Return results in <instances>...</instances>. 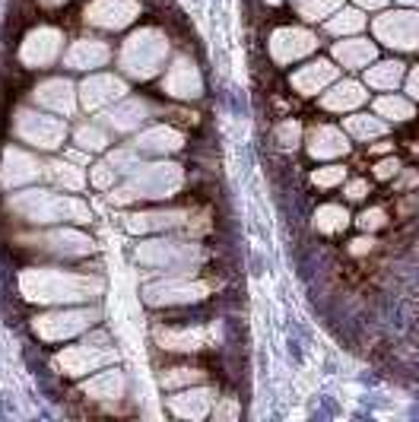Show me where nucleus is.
I'll use <instances>...</instances> for the list:
<instances>
[{
	"instance_id": "f257e3e1",
	"label": "nucleus",
	"mask_w": 419,
	"mask_h": 422,
	"mask_svg": "<svg viewBox=\"0 0 419 422\" xmlns=\"http://www.w3.org/2000/svg\"><path fill=\"white\" fill-rule=\"evenodd\" d=\"M19 286L32 302H77V298H89L86 292L99 289V282L67 270H29L19 276Z\"/></svg>"
},
{
	"instance_id": "f03ea898",
	"label": "nucleus",
	"mask_w": 419,
	"mask_h": 422,
	"mask_svg": "<svg viewBox=\"0 0 419 422\" xmlns=\"http://www.w3.org/2000/svg\"><path fill=\"white\" fill-rule=\"evenodd\" d=\"M16 213H23L29 222H57V219H73V222H89V210L70 197L45 194V191H26L16 200H10Z\"/></svg>"
},
{
	"instance_id": "7ed1b4c3",
	"label": "nucleus",
	"mask_w": 419,
	"mask_h": 422,
	"mask_svg": "<svg viewBox=\"0 0 419 422\" xmlns=\"http://www.w3.org/2000/svg\"><path fill=\"white\" fill-rule=\"evenodd\" d=\"M178 181H182L178 165H143L140 172L130 178V184H124L115 194V200L124 204V200H137V197H172Z\"/></svg>"
},
{
	"instance_id": "20e7f679",
	"label": "nucleus",
	"mask_w": 419,
	"mask_h": 422,
	"mask_svg": "<svg viewBox=\"0 0 419 422\" xmlns=\"http://www.w3.org/2000/svg\"><path fill=\"white\" fill-rule=\"evenodd\" d=\"M162 57H166V39L159 32H137V35L127 39L121 64H124L127 73H134V77L143 79L159 70Z\"/></svg>"
},
{
	"instance_id": "39448f33",
	"label": "nucleus",
	"mask_w": 419,
	"mask_h": 422,
	"mask_svg": "<svg viewBox=\"0 0 419 422\" xmlns=\"http://www.w3.org/2000/svg\"><path fill=\"white\" fill-rule=\"evenodd\" d=\"M64 124L57 117H45V115H35V111H19L16 115V137L32 146H41V149H55L64 143Z\"/></svg>"
},
{
	"instance_id": "423d86ee",
	"label": "nucleus",
	"mask_w": 419,
	"mask_h": 422,
	"mask_svg": "<svg viewBox=\"0 0 419 422\" xmlns=\"http://www.w3.org/2000/svg\"><path fill=\"white\" fill-rule=\"evenodd\" d=\"M61 32L57 29H39L32 32L29 41L23 45V51H19V61L26 64V67H32V70H39V67H48L51 61H57V55H61Z\"/></svg>"
},
{
	"instance_id": "0eeeda50",
	"label": "nucleus",
	"mask_w": 419,
	"mask_h": 422,
	"mask_svg": "<svg viewBox=\"0 0 419 422\" xmlns=\"http://www.w3.org/2000/svg\"><path fill=\"white\" fill-rule=\"evenodd\" d=\"M381 39L394 48H419V13H391L375 23Z\"/></svg>"
},
{
	"instance_id": "6e6552de",
	"label": "nucleus",
	"mask_w": 419,
	"mask_h": 422,
	"mask_svg": "<svg viewBox=\"0 0 419 422\" xmlns=\"http://www.w3.org/2000/svg\"><path fill=\"white\" fill-rule=\"evenodd\" d=\"M140 7L134 0H92L86 10V19L92 26H102V29H121L130 19H137Z\"/></svg>"
},
{
	"instance_id": "1a4fd4ad",
	"label": "nucleus",
	"mask_w": 419,
	"mask_h": 422,
	"mask_svg": "<svg viewBox=\"0 0 419 422\" xmlns=\"http://www.w3.org/2000/svg\"><path fill=\"white\" fill-rule=\"evenodd\" d=\"M95 320V311H61V314H45V318L35 320V330H39L45 340H64V336H73L79 330H86Z\"/></svg>"
},
{
	"instance_id": "9d476101",
	"label": "nucleus",
	"mask_w": 419,
	"mask_h": 422,
	"mask_svg": "<svg viewBox=\"0 0 419 422\" xmlns=\"http://www.w3.org/2000/svg\"><path fill=\"white\" fill-rule=\"evenodd\" d=\"M315 35L311 32H302V29H280L273 32V39H270V51H273V57H277L280 64H289L295 61V57L309 55V51H315Z\"/></svg>"
},
{
	"instance_id": "9b49d317",
	"label": "nucleus",
	"mask_w": 419,
	"mask_h": 422,
	"mask_svg": "<svg viewBox=\"0 0 419 422\" xmlns=\"http://www.w3.org/2000/svg\"><path fill=\"white\" fill-rule=\"evenodd\" d=\"M26 242L35 244L39 251L64 254V258H77V254L92 251V242H89L86 235H77V232H51V235H41V238H26Z\"/></svg>"
},
{
	"instance_id": "f8f14e48",
	"label": "nucleus",
	"mask_w": 419,
	"mask_h": 422,
	"mask_svg": "<svg viewBox=\"0 0 419 422\" xmlns=\"http://www.w3.org/2000/svg\"><path fill=\"white\" fill-rule=\"evenodd\" d=\"M127 86L121 83L118 77H92L83 83V89H79V99H83V105L86 108H102V105L108 102H118V99H124Z\"/></svg>"
},
{
	"instance_id": "ddd939ff",
	"label": "nucleus",
	"mask_w": 419,
	"mask_h": 422,
	"mask_svg": "<svg viewBox=\"0 0 419 422\" xmlns=\"http://www.w3.org/2000/svg\"><path fill=\"white\" fill-rule=\"evenodd\" d=\"M108 359H111V352L95 349V346H70V349H64L57 356L55 365L64 368V375H83V372H92V368H99Z\"/></svg>"
},
{
	"instance_id": "4468645a",
	"label": "nucleus",
	"mask_w": 419,
	"mask_h": 422,
	"mask_svg": "<svg viewBox=\"0 0 419 422\" xmlns=\"http://www.w3.org/2000/svg\"><path fill=\"white\" fill-rule=\"evenodd\" d=\"M35 102L57 111V115H73V108H77V93H73V86L67 79H48V83H41V86L35 89Z\"/></svg>"
},
{
	"instance_id": "2eb2a0df",
	"label": "nucleus",
	"mask_w": 419,
	"mask_h": 422,
	"mask_svg": "<svg viewBox=\"0 0 419 422\" xmlns=\"http://www.w3.org/2000/svg\"><path fill=\"white\" fill-rule=\"evenodd\" d=\"M206 292L204 282H156L146 289V302L153 305H172V302H194Z\"/></svg>"
},
{
	"instance_id": "dca6fc26",
	"label": "nucleus",
	"mask_w": 419,
	"mask_h": 422,
	"mask_svg": "<svg viewBox=\"0 0 419 422\" xmlns=\"http://www.w3.org/2000/svg\"><path fill=\"white\" fill-rule=\"evenodd\" d=\"M108 45L105 41H95V39H79L73 41V48L67 51V67L73 70H92V67H102L108 61Z\"/></svg>"
},
{
	"instance_id": "f3484780",
	"label": "nucleus",
	"mask_w": 419,
	"mask_h": 422,
	"mask_svg": "<svg viewBox=\"0 0 419 422\" xmlns=\"http://www.w3.org/2000/svg\"><path fill=\"white\" fill-rule=\"evenodd\" d=\"M333 77H337V67H331L327 61H318V64L302 67L299 73H293V86L299 89V93L311 95V93H318V89H324Z\"/></svg>"
},
{
	"instance_id": "a211bd4d",
	"label": "nucleus",
	"mask_w": 419,
	"mask_h": 422,
	"mask_svg": "<svg viewBox=\"0 0 419 422\" xmlns=\"http://www.w3.org/2000/svg\"><path fill=\"white\" fill-rule=\"evenodd\" d=\"M349 143L347 137H343L337 127H315L309 137V153L318 159H324V156H340V153H347Z\"/></svg>"
},
{
	"instance_id": "6ab92c4d",
	"label": "nucleus",
	"mask_w": 419,
	"mask_h": 422,
	"mask_svg": "<svg viewBox=\"0 0 419 422\" xmlns=\"http://www.w3.org/2000/svg\"><path fill=\"white\" fill-rule=\"evenodd\" d=\"M83 391L95 400H118L124 394V375L121 372H105V375L83 384Z\"/></svg>"
},
{
	"instance_id": "aec40b11",
	"label": "nucleus",
	"mask_w": 419,
	"mask_h": 422,
	"mask_svg": "<svg viewBox=\"0 0 419 422\" xmlns=\"http://www.w3.org/2000/svg\"><path fill=\"white\" fill-rule=\"evenodd\" d=\"M359 102H365V89L359 83H340V86H333L324 95V108H331V111L356 108Z\"/></svg>"
},
{
	"instance_id": "412c9836",
	"label": "nucleus",
	"mask_w": 419,
	"mask_h": 422,
	"mask_svg": "<svg viewBox=\"0 0 419 422\" xmlns=\"http://www.w3.org/2000/svg\"><path fill=\"white\" fill-rule=\"evenodd\" d=\"M159 340H162V346L166 349H200V346L206 343V330H162L159 334Z\"/></svg>"
},
{
	"instance_id": "4be33fe9",
	"label": "nucleus",
	"mask_w": 419,
	"mask_h": 422,
	"mask_svg": "<svg viewBox=\"0 0 419 422\" xmlns=\"http://www.w3.org/2000/svg\"><path fill=\"white\" fill-rule=\"evenodd\" d=\"M333 55L343 67H362L365 61H372L375 57V48L369 41H340V45L333 48Z\"/></svg>"
},
{
	"instance_id": "5701e85b",
	"label": "nucleus",
	"mask_w": 419,
	"mask_h": 422,
	"mask_svg": "<svg viewBox=\"0 0 419 422\" xmlns=\"http://www.w3.org/2000/svg\"><path fill=\"white\" fill-rule=\"evenodd\" d=\"M140 149H150V153H168V149H178L182 146V133L168 131V127H156V131L143 133L140 140H137Z\"/></svg>"
},
{
	"instance_id": "b1692460",
	"label": "nucleus",
	"mask_w": 419,
	"mask_h": 422,
	"mask_svg": "<svg viewBox=\"0 0 419 422\" xmlns=\"http://www.w3.org/2000/svg\"><path fill=\"white\" fill-rule=\"evenodd\" d=\"M48 178L67 191H79L83 181H86L83 178V169H77V165H70V162H51L48 165Z\"/></svg>"
},
{
	"instance_id": "393cba45",
	"label": "nucleus",
	"mask_w": 419,
	"mask_h": 422,
	"mask_svg": "<svg viewBox=\"0 0 419 422\" xmlns=\"http://www.w3.org/2000/svg\"><path fill=\"white\" fill-rule=\"evenodd\" d=\"M188 83V89L194 95H197V89H200V79H197V73H194V67L191 64H184V61H178L175 64V70H172V77H168V83H166V89L172 95H182V86Z\"/></svg>"
},
{
	"instance_id": "a878e982",
	"label": "nucleus",
	"mask_w": 419,
	"mask_h": 422,
	"mask_svg": "<svg viewBox=\"0 0 419 422\" xmlns=\"http://www.w3.org/2000/svg\"><path fill=\"white\" fill-rule=\"evenodd\" d=\"M7 156L16 162V169L13 172H3V184H19V181H29L39 175V162H35V159L23 156V153H16V149H10Z\"/></svg>"
},
{
	"instance_id": "bb28decb",
	"label": "nucleus",
	"mask_w": 419,
	"mask_h": 422,
	"mask_svg": "<svg viewBox=\"0 0 419 422\" xmlns=\"http://www.w3.org/2000/svg\"><path fill=\"white\" fill-rule=\"evenodd\" d=\"M143 111H146V108H143L140 99H137V102H124L118 111H111L108 121L118 127V131H130V127H137L143 121Z\"/></svg>"
},
{
	"instance_id": "cd10ccee",
	"label": "nucleus",
	"mask_w": 419,
	"mask_h": 422,
	"mask_svg": "<svg viewBox=\"0 0 419 422\" xmlns=\"http://www.w3.org/2000/svg\"><path fill=\"white\" fill-rule=\"evenodd\" d=\"M400 64L397 61H388V64H378V67H372V70L365 73V79L372 83V86H381V89H391L400 83Z\"/></svg>"
},
{
	"instance_id": "c85d7f7f",
	"label": "nucleus",
	"mask_w": 419,
	"mask_h": 422,
	"mask_svg": "<svg viewBox=\"0 0 419 422\" xmlns=\"http://www.w3.org/2000/svg\"><path fill=\"white\" fill-rule=\"evenodd\" d=\"M347 131L353 133V137H362V140H369V137H381V133L388 131V127L381 124L378 117L353 115V117H347Z\"/></svg>"
},
{
	"instance_id": "c756f323",
	"label": "nucleus",
	"mask_w": 419,
	"mask_h": 422,
	"mask_svg": "<svg viewBox=\"0 0 419 422\" xmlns=\"http://www.w3.org/2000/svg\"><path fill=\"white\" fill-rule=\"evenodd\" d=\"M349 222V213L343 207H321L318 210V229L321 232H343Z\"/></svg>"
},
{
	"instance_id": "7c9ffc66",
	"label": "nucleus",
	"mask_w": 419,
	"mask_h": 422,
	"mask_svg": "<svg viewBox=\"0 0 419 422\" xmlns=\"http://www.w3.org/2000/svg\"><path fill=\"white\" fill-rule=\"evenodd\" d=\"M77 143L83 149H105L108 146V131L99 124H83L77 127Z\"/></svg>"
},
{
	"instance_id": "2f4dec72",
	"label": "nucleus",
	"mask_w": 419,
	"mask_h": 422,
	"mask_svg": "<svg viewBox=\"0 0 419 422\" xmlns=\"http://www.w3.org/2000/svg\"><path fill=\"white\" fill-rule=\"evenodd\" d=\"M188 397V407L184 403H175V413L178 416H204L206 413V407L213 403V394H206V391H197V394H184Z\"/></svg>"
},
{
	"instance_id": "473e14b6",
	"label": "nucleus",
	"mask_w": 419,
	"mask_h": 422,
	"mask_svg": "<svg viewBox=\"0 0 419 422\" xmlns=\"http://www.w3.org/2000/svg\"><path fill=\"white\" fill-rule=\"evenodd\" d=\"M340 7V0H299L302 19H324Z\"/></svg>"
},
{
	"instance_id": "72a5a7b5",
	"label": "nucleus",
	"mask_w": 419,
	"mask_h": 422,
	"mask_svg": "<svg viewBox=\"0 0 419 422\" xmlns=\"http://www.w3.org/2000/svg\"><path fill=\"white\" fill-rule=\"evenodd\" d=\"M378 115H388L394 121H407V117H413V105L407 99L388 95V99H378Z\"/></svg>"
},
{
	"instance_id": "f704fd0d",
	"label": "nucleus",
	"mask_w": 419,
	"mask_h": 422,
	"mask_svg": "<svg viewBox=\"0 0 419 422\" xmlns=\"http://www.w3.org/2000/svg\"><path fill=\"white\" fill-rule=\"evenodd\" d=\"M362 23H365L362 13H356V10H347V13H340L337 19H331V23H327V29H331L333 35H347V32L362 29Z\"/></svg>"
},
{
	"instance_id": "c9c22d12",
	"label": "nucleus",
	"mask_w": 419,
	"mask_h": 422,
	"mask_svg": "<svg viewBox=\"0 0 419 422\" xmlns=\"http://www.w3.org/2000/svg\"><path fill=\"white\" fill-rule=\"evenodd\" d=\"M343 178H347V169H340V165H327V169H318V172L311 175V184H318V188H331V184H340Z\"/></svg>"
},
{
	"instance_id": "e433bc0d",
	"label": "nucleus",
	"mask_w": 419,
	"mask_h": 422,
	"mask_svg": "<svg viewBox=\"0 0 419 422\" xmlns=\"http://www.w3.org/2000/svg\"><path fill=\"white\" fill-rule=\"evenodd\" d=\"M115 175H118V172H115V169H111V165L108 162H102V165H95V175H92V184H95V188H108V184H111V181H115Z\"/></svg>"
},
{
	"instance_id": "4c0bfd02",
	"label": "nucleus",
	"mask_w": 419,
	"mask_h": 422,
	"mask_svg": "<svg viewBox=\"0 0 419 422\" xmlns=\"http://www.w3.org/2000/svg\"><path fill=\"white\" fill-rule=\"evenodd\" d=\"M277 137H280V143H283L286 149H293V146H295V140H299V124H295V121L283 124V127L277 131Z\"/></svg>"
},
{
	"instance_id": "58836bf2",
	"label": "nucleus",
	"mask_w": 419,
	"mask_h": 422,
	"mask_svg": "<svg viewBox=\"0 0 419 422\" xmlns=\"http://www.w3.org/2000/svg\"><path fill=\"white\" fill-rule=\"evenodd\" d=\"M197 372H194V368H175V375H166V378H162V384H178V381H184V384H188V381H197Z\"/></svg>"
},
{
	"instance_id": "ea45409f",
	"label": "nucleus",
	"mask_w": 419,
	"mask_h": 422,
	"mask_svg": "<svg viewBox=\"0 0 419 422\" xmlns=\"http://www.w3.org/2000/svg\"><path fill=\"white\" fill-rule=\"evenodd\" d=\"M359 226H362V229H378V226H384V213H381V210H369L365 216H359Z\"/></svg>"
},
{
	"instance_id": "a19ab883",
	"label": "nucleus",
	"mask_w": 419,
	"mask_h": 422,
	"mask_svg": "<svg viewBox=\"0 0 419 422\" xmlns=\"http://www.w3.org/2000/svg\"><path fill=\"white\" fill-rule=\"evenodd\" d=\"M365 194H369V184H365V181H353V184L347 188V197H349V200H362Z\"/></svg>"
},
{
	"instance_id": "79ce46f5",
	"label": "nucleus",
	"mask_w": 419,
	"mask_h": 422,
	"mask_svg": "<svg viewBox=\"0 0 419 422\" xmlns=\"http://www.w3.org/2000/svg\"><path fill=\"white\" fill-rule=\"evenodd\" d=\"M397 169H400V165H397L394 159H391V162H378V165H375V175H378V178H391Z\"/></svg>"
},
{
	"instance_id": "37998d69",
	"label": "nucleus",
	"mask_w": 419,
	"mask_h": 422,
	"mask_svg": "<svg viewBox=\"0 0 419 422\" xmlns=\"http://www.w3.org/2000/svg\"><path fill=\"white\" fill-rule=\"evenodd\" d=\"M407 89H410V95H413V99H419V67H413L410 79H407Z\"/></svg>"
},
{
	"instance_id": "c03bdc74",
	"label": "nucleus",
	"mask_w": 419,
	"mask_h": 422,
	"mask_svg": "<svg viewBox=\"0 0 419 422\" xmlns=\"http://www.w3.org/2000/svg\"><path fill=\"white\" fill-rule=\"evenodd\" d=\"M369 248H372V238H356L353 242V254H365Z\"/></svg>"
},
{
	"instance_id": "a18cd8bd",
	"label": "nucleus",
	"mask_w": 419,
	"mask_h": 422,
	"mask_svg": "<svg viewBox=\"0 0 419 422\" xmlns=\"http://www.w3.org/2000/svg\"><path fill=\"white\" fill-rule=\"evenodd\" d=\"M359 3H362V7H381L384 0H359Z\"/></svg>"
},
{
	"instance_id": "49530a36",
	"label": "nucleus",
	"mask_w": 419,
	"mask_h": 422,
	"mask_svg": "<svg viewBox=\"0 0 419 422\" xmlns=\"http://www.w3.org/2000/svg\"><path fill=\"white\" fill-rule=\"evenodd\" d=\"M41 3H45V7H61L64 0H41Z\"/></svg>"
}]
</instances>
